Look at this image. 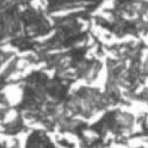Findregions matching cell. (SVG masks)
<instances>
[{"label":"cell","instance_id":"1","mask_svg":"<svg viewBox=\"0 0 148 148\" xmlns=\"http://www.w3.org/2000/svg\"><path fill=\"white\" fill-rule=\"evenodd\" d=\"M27 148H52V145L47 140V137L36 132L32 133L27 142Z\"/></svg>","mask_w":148,"mask_h":148}]
</instances>
